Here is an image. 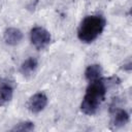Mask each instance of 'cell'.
<instances>
[{"mask_svg": "<svg viewBox=\"0 0 132 132\" xmlns=\"http://www.w3.org/2000/svg\"><path fill=\"white\" fill-rule=\"evenodd\" d=\"M106 91V84L101 77L96 80L90 81L80 104L81 111L88 116L94 114L104 100Z\"/></svg>", "mask_w": 132, "mask_h": 132, "instance_id": "obj_1", "label": "cell"}, {"mask_svg": "<svg viewBox=\"0 0 132 132\" xmlns=\"http://www.w3.org/2000/svg\"><path fill=\"white\" fill-rule=\"evenodd\" d=\"M105 25L106 21L102 15H88L78 27L77 37L81 42L90 43L103 32Z\"/></svg>", "mask_w": 132, "mask_h": 132, "instance_id": "obj_2", "label": "cell"}, {"mask_svg": "<svg viewBox=\"0 0 132 132\" xmlns=\"http://www.w3.org/2000/svg\"><path fill=\"white\" fill-rule=\"evenodd\" d=\"M30 39L36 50H43L50 44L52 37L50 32L46 29L36 26L32 28L30 32Z\"/></svg>", "mask_w": 132, "mask_h": 132, "instance_id": "obj_3", "label": "cell"}, {"mask_svg": "<svg viewBox=\"0 0 132 132\" xmlns=\"http://www.w3.org/2000/svg\"><path fill=\"white\" fill-rule=\"evenodd\" d=\"M14 90L13 81L9 78L0 79V106L8 104L12 98Z\"/></svg>", "mask_w": 132, "mask_h": 132, "instance_id": "obj_4", "label": "cell"}, {"mask_svg": "<svg viewBox=\"0 0 132 132\" xmlns=\"http://www.w3.org/2000/svg\"><path fill=\"white\" fill-rule=\"evenodd\" d=\"M47 104V97L44 93L39 92L34 94L28 101V108L33 113H38L45 108Z\"/></svg>", "mask_w": 132, "mask_h": 132, "instance_id": "obj_5", "label": "cell"}, {"mask_svg": "<svg viewBox=\"0 0 132 132\" xmlns=\"http://www.w3.org/2000/svg\"><path fill=\"white\" fill-rule=\"evenodd\" d=\"M3 38L5 43H7L8 45H16L23 39V32L18 28L10 27L4 31Z\"/></svg>", "mask_w": 132, "mask_h": 132, "instance_id": "obj_6", "label": "cell"}, {"mask_svg": "<svg viewBox=\"0 0 132 132\" xmlns=\"http://www.w3.org/2000/svg\"><path fill=\"white\" fill-rule=\"evenodd\" d=\"M129 122V113L123 109V108H118L114 110L113 114H112V125L116 128H120L125 126L127 123Z\"/></svg>", "mask_w": 132, "mask_h": 132, "instance_id": "obj_7", "label": "cell"}, {"mask_svg": "<svg viewBox=\"0 0 132 132\" xmlns=\"http://www.w3.org/2000/svg\"><path fill=\"white\" fill-rule=\"evenodd\" d=\"M37 65H38V62L35 58L33 57H29L28 59H26L22 65H21V73L24 75V76H30L34 71L35 69L37 68Z\"/></svg>", "mask_w": 132, "mask_h": 132, "instance_id": "obj_8", "label": "cell"}, {"mask_svg": "<svg viewBox=\"0 0 132 132\" xmlns=\"http://www.w3.org/2000/svg\"><path fill=\"white\" fill-rule=\"evenodd\" d=\"M102 75V68L98 64H92L89 65L85 70V77L89 81L96 80L100 78Z\"/></svg>", "mask_w": 132, "mask_h": 132, "instance_id": "obj_9", "label": "cell"}, {"mask_svg": "<svg viewBox=\"0 0 132 132\" xmlns=\"http://www.w3.org/2000/svg\"><path fill=\"white\" fill-rule=\"evenodd\" d=\"M34 123L26 121V122H21L19 124H16L11 130L12 131H32L34 130Z\"/></svg>", "mask_w": 132, "mask_h": 132, "instance_id": "obj_10", "label": "cell"}]
</instances>
